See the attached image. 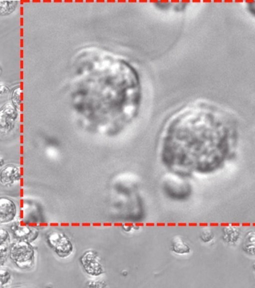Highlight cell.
Segmentation results:
<instances>
[{
    "label": "cell",
    "instance_id": "6da1fadb",
    "mask_svg": "<svg viewBox=\"0 0 255 288\" xmlns=\"http://www.w3.org/2000/svg\"><path fill=\"white\" fill-rule=\"evenodd\" d=\"M9 258L18 268L28 270L34 265L35 252L30 242L16 240L9 245Z\"/></svg>",
    "mask_w": 255,
    "mask_h": 288
},
{
    "label": "cell",
    "instance_id": "7a4b0ae2",
    "mask_svg": "<svg viewBox=\"0 0 255 288\" xmlns=\"http://www.w3.org/2000/svg\"><path fill=\"white\" fill-rule=\"evenodd\" d=\"M162 184L166 196L176 201L186 200L192 192L189 182L183 176L178 174H168L165 176Z\"/></svg>",
    "mask_w": 255,
    "mask_h": 288
},
{
    "label": "cell",
    "instance_id": "3957f363",
    "mask_svg": "<svg viewBox=\"0 0 255 288\" xmlns=\"http://www.w3.org/2000/svg\"><path fill=\"white\" fill-rule=\"evenodd\" d=\"M48 246L61 258L69 256L73 252V246L68 237L63 232L53 230L48 234L46 237Z\"/></svg>",
    "mask_w": 255,
    "mask_h": 288
},
{
    "label": "cell",
    "instance_id": "277c9868",
    "mask_svg": "<svg viewBox=\"0 0 255 288\" xmlns=\"http://www.w3.org/2000/svg\"><path fill=\"white\" fill-rule=\"evenodd\" d=\"M19 111L10 102L0 108V134L6 135L13 130L19 118Z\"/></svg>",
    "mask_w": 255,
    "mask_h": 288
},
{
    "label": "cell",
    "instance_id": "5b68a950",
    "mask_svg": "<svg viewBox=\"0 0 255 288\" xmlns=\"http://www.w3.org/2000/svg\"><path fill=\"white\" fill-rule=\"evenodd\" d=\"M80 262L84 271L89 275L97 276L103 272V268L97 252L87 250L80 258Z\"/></svg>",
    "mask_w": 255,
    "mask_h": 288
},
{
    "label": "cell",
    "instance_id": "8992f818",
    "mask_svg": "<svg viewBox=\"0 0 255 288\" xmlns=\"http://www.w3.org/2000/svg\"><path fill=\"white\" fill-rule=\"evenodd\" d=\"M18 214L15 202L6 196H0V224H7L13 222Z\"/></svg>",
    "mask_w": 255,
    "mask_h": 288
},
{
    "label": "cell",
    "instance_id": "52a82bcc",
    "mask_svg": "<svg viewBox=\"0 0 255 288\" xmlns=\"http://www.w3.org/2000/svg\"><path fill=\"white\" fill-rule=\"evenodd\" d=\"M20 168L16 165L9 164L0 170V184L6 187H10L18 183L21 180Z\"/></svg>",
    "mask_w": 255,
    "mask_h": 288
},
{
    "label": "cell",
    "instance_id": "ba28073f",
    "mask_svg": "<svg viewBox=\"0 0 255 288\" xmlns=\"http://www.w3.org/2000/svg\"><path fill=\"white\" fill-rule=\"evenodd\" d=\"M10 228L13 236L16 240H24L30 243L34 241L39 234L37 229L19 223L13 224Z\"/></svg>",
    "mask_w": 255,
    "mask_h": 288
},
{
    "label": "cell",
    "instance_id": "9c48e42d",
    "mask_svg": "<svg viewBox=\"0 0 255 288\" xmlns=\"http://www.w3.org/2000/svg\"><path fill=\"white\" fill-rule=\"evenodd\" d=\"M241 230L235 224H228L222 228V238L227 244L234 246L237 244L241 238Z\"/></svg>",
    "mask_w": 255,
    "mask_h": 288
},
{
    "label": "cell",
    "instance_id": "30bf717a",
    "mask_svg": "<svg viewBox=\"0 0 255 288\" xmlns=\"http://www.w3.org/2000/svg\"><path fill=\"white\" fill-rule=\"evenodd\" d=\"M170 248L173 252L179 256L188 255L191 252V248L180 236H175L171 240Z\"/></svg>",
    "mask_w": 255,
    "mask_h": 288
},
{
    "label": "cell",
    "instance_id": "8fae6325",
    "mask_svg": "<svg viewBox=\"0 0 255 288\" xmlns=\"http://www.w3.org/2000/svg\"><path fill=\"white\" fill-rule=\"evenodd\" d=\"M242 249L247 255L255 256V232L254 230H249L244 236L242 242Z\"/></svg>",
    "mask_w": 255,
    "mask_h": 288
},
{
    "label": "cell",
    "instance_id": "7c38bea8",
    "mask_svg": "<svg viewBox=\"0 0 255 288\" xmlns=\"http://www.w3.org/2000/svg\"><path fill=\"white\" fill-rule=\"evenodd\" d=\"M19 2L17 0H0V16H6L14 13Z\"/></svg>",
    "mask_w": 255,
    "mask_h": 288
},
{
    "label": "cell",
    "instance_id": "4fadbf2b",
    "mask_svg": "<svg viewBox=\"0 0 255 288\" xmlns=\"http://www.w3.org/2000/svg\"><path fill=\"white\" fill-rule=\"evenodd\" d=\"M199 238L203 243L208 244L214 240L215 234L210 227L204 226L200 230Z\"/></svg>",
    "mask_w": 255,
    "mask_h": 288
},
{
    "label": "cell",
    "instance_id": "5bb4252c",
    "mask_svg": "<svg viewBox=\"0 0 255 288\" xmlns=\"http://www.w3.org/2000/svg\"><path fill=\"white\" fill-rule=\"evenodd\" d=\"M21 88L18 85L13 88L10 94V102L19 110L21 104Z\"/></svg>",
    "mask_w": 255,
    "mask_h": 288
},
{
    "label": "cell",
    "instance_id": "9a60e30c",
    "mask_svg": "<svg viewBox=\"0 0 255 288\" xmlns=\"http://www.w3.org/2000/svg\"><path fill=\"white\" fill-rule=\"evenodd\" d=\"M12 274L7 269L0 268V288H3L10 284Z\"/></svg>",
    "mask_w": 255,
    "mask_h": 288
},
{
    "label": "cell",
    "instance_id": "2e32d148",
    "mask_svg": "<svg viewBox=\"0 0 255 288\" xmlns=\"http://www.w3.org/2000/svg\"><path fill=\"white\" fill-rule=\"evenodd\" d=\"M10 242L9 232L3 228H0V246L8 245Z\"/></svg>",
    "mask_w": 255,
    "mask_h": 288
},
{
    "label": "cell",
    "instance_id": "e0dca14e",
    "mask_svg": "<svg viewBox=\"0 0 255 288\" xmlns=\"http://www.w3.org/2000/svg\"><path fill=\"white\" fill-rule=\"evenodd\" d=\"M9 245L0 246V266H3L9 258Z\"/></svg>",
    "mask_w": 255,
    "mask_h": 288
},
{
    "label": "cell",
    "instance_id": "ac0fdd59",
    "mask_svg": "<svg viewBox=\"0 0 255 288\" xmlns=\"http://www.w3.org/2000/svg\"><path fill=\"white\" fill-rule=\"evenodd\" d=\"M10 92V88L6 84L0 82V96H5Z\"/></svg>",
    "mask_w": 255,
    "mask_h": 288
},
{
    "label": "cell",
    "instance_id": "d6986e66",
    "mask_svg": "<svg viewBox=\"0 0 255 288\" xmlns=\"http://www.w3.org/2000/svg\"><path fill=\"white\" fill-rule=\"evenodd\" d=\"M5 164V160L2 157H0V167L3 166Z\"/></svg>",
    "mask_w": 255,
    "mask_h": 288
}]
</instances>
